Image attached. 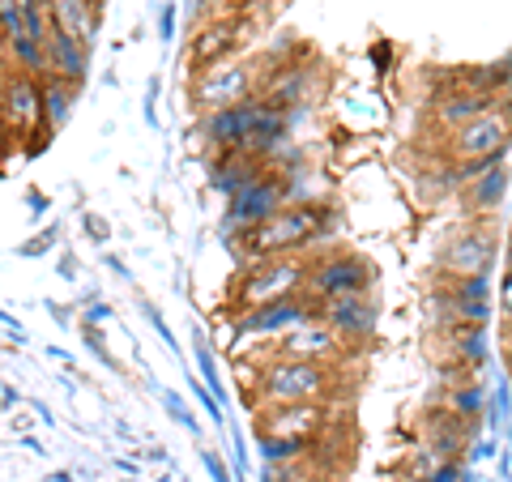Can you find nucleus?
Masks as SVG:
<instances>
[{"label":"nucleus","mask_w":512,"mask_h":482,"mask_svg":"<svg viewBox=\"0 0 512 482\" xmlns=\"http://www.w3.org/2000/svg\"><path fill=\"white\" fill-rule=\"evenodd\" d=\"M512 146V128L508 120L495 111V116H478L470 124L453 128V137H448V150H453L461 163L466 158H487V154H504Z\"/></svg>","instance_id":"6"},{"label":"nucleus","mask_w":512,"mask_h":482,"mask_svg":"<svg viewBox=\"0 0 512 482\" xmlns=\"http://www.w3.org/2000/svg\"><path fill=\"white\" fill-rule=\"evenodd\" d=\"M308 282V269L295 265V261H282V256H274V261L256 265L244 286H239V299L248 303V308H265V303H278V299H291L299 286Z\"/></svg>","instance_id":"4"},{"label":"nucleus","mask_w":512,"mask_h":482,"mask_svg":"<svg viewBox=\"0 0 512 482\" xmlns=\"http://www.w3.org/2000/svg\"><path fill=\"white\" fill-rule=\"evenodd\" d=\"M158 397H163V406H167V414L180 427H188V431H197V419H192V410L184 406V397L180 393H171V389H158Z\"/></svg>","instance_id":"23"},{"label":"nucleus","mask_w":512,"mask_h":482,"mask_svg":"<svg viewBox=\"0 0 512 482\" xmlns=\"http://www.w3.org/2000/svg\"><path fill=\"white\" fill-rule=\"evenodd\" d=\"M333 329H325V325H299V329H291L286 333V342H282V350H286V359H308V363H316V355H329L333 350Z\"/></svg>","instance_id":"16"},{"label":"nucleus","mask_w":512,"mask_h":482,"mask_svg":"<svg viewBox=\"0 0 512 482\" xmlns=\"http://www.w3.org/2000/svg\"><path fill=\"white\" fill-rule=\"evenodd\" d=\"M261 389L269 401H278V406H312V401L329 389V372L308 359H282L274 367H265Z\"/></svg>","instance_id":"2"},{"label":"nucleus","mask_w":512,"mask_h":482,"mask_svg":"<svg viewBox=\"0 0 512 482\" xmlns=\"http://www.w3.org/2000/svg\"><path fill=\"white\" fill-rule=\"evenodd\" d=\"M82 333H86V346L94 350V355H99L107 367H116V359H111V355H107V346H103V333L94 329V325H82Z\"/></svg>","instance_id":"28"},{"label":"nucleus","mask_w":512,"mask_h":482,"mask_svg":"<svg viewBox=\"0 0 512 482\" xmlns=\"http://www.w3.org/2000/svg\"><path fill=\"white\" fill-rule=\"evenodd\" d=\"M466 478H470V474L461 470L457 461H448V465H440V470H436V478H431V482H466Z\"/></svg>","instance_id":"30"},{"label":"nucleus","mask_w":512,"mask_h":482,"mask_svg":"<svg viewBox=\"0 0 512 482\" xmlns=\"http://www.w3.org/2000/svg\"><path fill=\"white\" fill-rule=\"evenodd\" d=\"M508 376H512V346H508Z\"/></svg>","instance_id":"36"},{"label":"nucleus","mask_w":512,"mask_h":482,"mask_svg":"<svg viewBox=\"0 0 512 482\" xmlns=\"http://www.w3.org/2000/svg\"><path fill=\"white\" fill-rule=\"evenodd\" d=\"M282 201H286V188L282 180H274V175H261L256 184H248L239 197L227 201V227L239 231V227H261V222H269L274 214H282Z\"/></svg>","instance_id":"5"},{"label":"nucleus","mask_w":512,"mask_h":482,"mask_svg":"<svg viewBox=\"0 0 512 482\" xmlns=\"http://www.w3.org/2000/svg\"><path fill=\"white\" fill-rule=\"evenodd\" d=\"M56 235H60L56 227H52V231H43V235L35 239V244H26V248H22V256H39V252H47V248L56 244Z\"/></svg>","instance_id":"31"},{"label":"nucleus","mask_w":512,"mask_h":482,"mask_svg":"<svg viewBox=\"0 0 512 482\" xmlns=\"http://www.w3.org/2000/svg\"><path fill=\"white\" fill-rule=\"evenodd\" d=\"M261 167H256V158L252 154H244V150H222V163L214 167V175H210V188L214 192H222V197H239L248 184H256L261 180Z\"/></svg>","instance_id":"12"},{"label":"nucleus","mask_w":512,"mask_h":482,"mask_svg":"<svg viewBox=\"0 0 512 482\" xmlns=\"http://www.w3.org/2000/svg\"><path fill=\"white\" fill-rule=\"evenodd\" d=\"M256 444H261L265 461H291V457H299V448H303V440H291V436H269V431H261V436H256Z\"/></svg>","instance_id":"21"},{"label":"nucleus","mask_w":512,"mask_h":482,"mask_svg":"<svg viewBox=\"0 0 512 482\" xmlns=\"http://www.w3.org/2000/svg\"><path fill=\"white\" fill-rule=\"evenodd\" d=\"M286 111L269 107V103H235V107H222L210 111L205 120V137L222 150H244V154H265L274 150L278 141L286 137Z\"/></svg>","instance_id":"1"},{"label":"nucleus","mask_w":512,"mask_h":482,"mask_svg":"<svg viewBox=\"0 0 512 482\" xmlns=\"http://www.w3.org/2000/svg\"><path fill=\"white\" fill-rule=\"evenodd\" d=\"M47 52H52V77H64L69 86H77L90 69V52L82 39L64 35V30H52V43H47Z\"/></svg>","instance_id":"14"},{"label":"nucleus","mask_w":512,"mask_h":482,"mask_svg":"<svg viewBox=\"0 0 512 482\" xmlns=\"http://www.w3.org/2000/svg\"><path fill=\"white\" fill-rule=\"evenodd\" d=\"M107 316H111V308H107V303H94V308L86 312V325H103Z\"/></svg>","instance_id":"33"},{"label":"nucleus","mask_w":512,"mask_h":482,"mask_svg":"<svg viewBox=\"0 0 512 482\" xmlns=\"http://www.w3.org/2000/svg\"><path fill=\"white\" fill-rule=\"evenodd\" d=\"M325 325L338 333V337H372V329H376V308H372L367 299H359V295L329 299Z\"/></svg>","instance_id":"11"},{"label":"nucleus","mask_w":512,"mask_h":482,"mask_svg":"<svg viewBox=\"0 0 512 482\" xmlns=\"http://www.w3.org/2000/svg\"><path fill=\"white\" fill-rule=\"evenodd\" d=\"M69 103H73V86L64 82V77H52L43 90V111H47V124L60 128L64 120H69Z\"/></svg>","instance_id":"20"},{"label":"nucleus","mask_w":512,"mask_h":482,"mask_svg":"<svg viewBox=\"0 0 512 482\" xmlns=\"http://www.w3.org/2000/svg\"><path fill=\"white\" fill-rule=\"evenodd\" d=\"M5 116H9V124H18V128L47 124L43 94L35 90L30 77H9V86H5Z\"/></svg>","instance_id":"13"},{"label":"nucleus","mask_w":512,"mask_h":482,"mask_svg":"<svg viewBox=\"0 0 512 482\" xmlns=\"http://www.w3.org/2000/svg\"><path fill=\"white\" fill-rule=\"evenodd\" d=\"M491 107H495L491 94L453 90V94H444V99L436 103V120L448 124V128H461V124H470V120H478V116H491Z\"/></svg>","instance_id":"15"},{"label":"nucleus","mask_w":512,"mask_h":482,"mask_svg":"<svg viewBox=\"0 0 512 482\" xmlns=\"http://www.w3.org/2000/svg\"><path fill=\"white\" fill-rule=\"evenodd\" d=\"M52 5V22L56 30H64V35L82 39L90 47V35H94V13H90V0H47Z\"/></svg>","instance_id":"17"},{"label":"nucleus","mask_w":512,"mask_h":482,"mask_svg":"<svg viewBox=\"0 0 512 482\" xmlns=\"http://www.w3.org/2000/svg\"><path fill=\"white\" fill-rule=\"evenodd\" d=\"M5 333H9V337H18V342H26V329H22L13 316H5Z\"/></svg>","instance_id":"34"},{"label":"nucleus","mask_w":512,"mask_h":482,"mask_svg":"<svg viewBox=\"0 0 512 482\" xmlns=\"http://www.w3.org/2000/svg\"><path fill=\"white\" fill-rule=\"evenodd\" d=\"M457 342H461V350H466L470 363H478V359L487 355V346H483V325H474V320H461V325H457Z\"/></svg>","instance_id":"22"},{"label":"nucleus","mask_w":512,"mask_h":482,"mask_svg":"<svg viewBox=\"0 0 512 482\" xmlns=\"http://www.w3.org/2000/svg\"><path fill=\"white\" fill-rule=\"evenodd\" d=\"M312 312H308V303L303 299H278V303H265V308H252L244 320H239V337H248V333H278V329H299V325H308Z\"/></svg>","instance_id":"10"},{"label":"nucleus","mask_w":512,"mask_h":482,"mask_svg":"<svg viewBox=\"0 0 512 482\" xmlns=\"http://www.w3.org/2000/svg\"><path fill=\"white\" fill-rule=\"evenodd\" d=\"M508 269H512V244H508Z\"/></svg>","instance_id":"37"},{"label":"nucleus","mask_w":512,"mask_h":482,"mask_svg":"<svg viewBox=\"0 0 512 482\" xmlns=\"http://www.w3.org/2000/svg\"><path fill=\"white\" fill-rule=\"evenodd\" d=\"M175 22H180V9H175V5H163V13H158V39H163V43L175 39Z\"/></svg>","instance_id":"26"},{"label":"nucleus","mask_w":512,"mask_h":482,"mask_svg":"<svg viewBox=\"0 0 512 482\" xmlns=\"http://www.w3.org/2000/svg\"><path fill=\"white\" fill-rule=\"evenodd\" d=\"M18 401H22V397H18V389H13V384H5V410H13Z\"/></svg>","instance_id":"35"},{"label":"nucleus","mask_w":512,"mask_h":482,"mask_svg":"<svg viewBox=\"0 0 512 482\" xmlns=\"http://www.w3.org/2000/svg\"><path fill=\"white\" fill-rule=\"evenodd\" d=\"M248 86H252V77H248L244 64H214V69L201 73V82H197V103L210 107V111L235 107V103H244Z\"/></svg>","instance_id":"9"},{"label":"nucleus","mask_w":512,"mask_h":482,"mask_svg":"<svg viewBox=\"0 0 512 482\" xmlns=\"http://www.w3.org/2000/svg\"><path fill=\"white\" fill-rule=\"evenodd\" d=\"M146 320H150V325L158 329V337H163V342L175 350V337H171V329H167V320L163 316H158V308H154V303H146Z\"/></svg>","instance_id":"29"},{"label":"nucleus","mask_w":512,"mask_h":482,"mask_svg":"<svg viewBox=\"0 0 512 482\" xmlns=\"http://www.w3.org/2000/svg\"><path fill=\"white\" fill-rule=\"evenodd\" d=\"M201 461H205V470H210V478H214V482H231V470L222 465V457L214 453V448H205Z\"/></svg>","instance_id":"27"},{"label":"nucleus","mask_w":512,"mask_h":482,"mask_svg":"<svg viewBox=\"0 0 512 482\" xmlns=\"http://www.w3.org/2000/svg\"><path fill=\"white\" fill-rule=\"evenodd\" d=\"M197 367H201V376L210 380V393L222 397V380H218V367H214V355H210V346H205V337H197Z\"/></svg>","instance_id":"24"},{"label":"nucleus","mask_w":512,"mask_h":482,"mask_svg":"<svg viewBox=\"0 0 512 482\" xmlns=\"http://www.w3.org/2000/svg\"><path fill=\"white\" fill-rule=\"evenodd\" d=\"M453 406H457L461 414H474L478 406H483V389H478V384H466V389L453 397Z\"/></svg>","instance_id":"25"},{"label":"nucleus","mask_w":512,"mask_h":482,"mask_svg":"<svg viewBox=\"0 0 512 482\" xmlns=\"http://www.w3.org/2000/svg\"><path fill=\"white\" fill-rule=\"evenodd\" d=\"M312 427H316V410H312V406H278V410H274V423H269L265 431H269V436L303 440Z\"/></svg>","instance_id":"18"},{"label":"nucleus","mask_w":512,"mask_h":482,"mask_svg":"<svg viewBox=\"0 0 512 482\" xmlns=\"http://www.w3.org/2000/svg\"><path fill=\"white\" fill-rule=\"evenodd\" d=\"M308 286L320 299H346V295H359L367 286V265L359 256H329L308 269Z\"/></svg>","instance_id":"8"},{"label":"nucleus","mask_w":512,"mask_h":482,"mask_svg":"<svg viewBox=\"0 0 512 482\" xmlns=\"http://www.w3.org/2000/svg\"><path fill=\"white\" fill-rule=\"evenodd\" d=\"M504 188H508V171H504V167H495V171L483 175V180H474V188H470V205H474V210H495V205L504 201Z\"/></svg>","instance_id":"19"},{"label":"nucleus","mask_w":512,"mask_h":482,"mask_svg":"<svg viewBox=\"0 0 512 482\" xmlns=\"http://www.w3.org/2000/svg\"><path fill=\"white\" fill-rule=\"evenodd\" d=\"M495 261V244H491V235L487 231H461L448 239V248L440 256V265L448 273H457V282H466V278H487V269Z\"/></svg>","instance_id":"7"},{"label":"nucleus","mask_w":512,"mask_h":482,"mask_svg":"<svg viewBox=\"0 0 512 482\" xmlns=\"http://www.w3.org/2000/svg\"><path fill=\"white\" fill-rule=\"evenodd\" d=\"M82 227L94 235V239H99V244H107V222L103 218H94V214H86V222H82Z\"/></svg>","instance_id":"32"},{"label":"nucleus","mask_w":512,"mask_h":482,"mask_svg":"<svg viewBox=\"0 0 512 482\" xmlns=\"http://www.w3.org/2000/svg\"><path fill=\"white\" fill-rule=\"evenodd\" d=\"M320 227H325V222H320V210H312V205H303V210H282L269 222H261V227L248 231V252L274 261V256L286 252V248L312 244V239L320 235Z\"/></svg>","instance_id":"3"}]
</instances>
